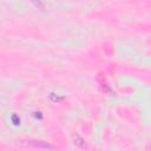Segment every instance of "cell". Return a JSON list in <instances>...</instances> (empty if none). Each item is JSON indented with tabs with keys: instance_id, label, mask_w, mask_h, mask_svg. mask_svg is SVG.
<instances>
[{
	"instance_id": "obj_1",
	"label": "cell",
	"mask_w": 151,
	"mask_h": 151,
	"mask_svg": "<svg viewBox=\"0 0 151 151\" xmlns=\"http://www.w3.org/2000/svg\"><path fill=\"white\" fill-rule=\"evenodd\" d=\"M21 145L25 146H31V147H40V149H54L53 145L44 142H38V140H26V142H20Z\"/></svg>"
},
{
	"instance_id": "obj_3",
	"label": "cell",
	"mask_w": 151,
	"mask_h": 151,
	"mask_svg": "<svg viewBox=\"0 0 151 151\" xmlns=\"http://www.w3.org/2000/svg\"><path fill=\"white\" fill-rule=\"evenodd\" d=\"M31 1L35 5V7H38L40 9H45V5L41 2V0H31Z\"/></svg>"
},
{
	"instance_id": "obj_2",
	"label": "cell",
	"mask_w": 151,
	"mask_h": 151,
	"mask_svg": "<svg viewBox=\"0 0 151 151\" xmlns=\"http://www.w3.org/2000/svg\"><path fill=\"white\" fill-rule=\"evenodd\" d=\"M73 140H74L76 146H78V147H80V149H85V147H86V144H85L84 139H83L80 136H78V134H73Z\"/></svg>"
}]
</instances>
